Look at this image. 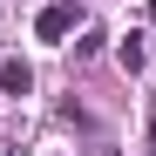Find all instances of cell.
I'll use <instances>...</instances> for the list:
<instances>
[{
	"instance_id": "1",
	"label": "cell",
	"mask_w": 156,
	"mask_h": 156,
	"mask_svg": "<svg viewBox=\"0 0 156 156\" xmlns=\"http://www.w3.org/2000/svg\"><path fill=\"white\" fill-rule=\"evenodd\" d=\"M75 20H82V14H75V0H48V7L34 14V34H41V41H68Z\"/></svg>"
},
{
	"instance_id": "2",
	"label": "cell",
	"mask_w": 156,
	"mask_h": 156,
	"mask_svg": "<svg viewBox=\"0 0 156 156\" xmlns=\"http://www.w3.org/2000/svg\"><path fill=\"white\" fill-rule=\"evenodd\" d=\"M0 88H7V95H27L34 88V68L27 61H7V68H0Z\"/></svg>"
},
{
	"instance_id": "3",
	"label": "cell",
	"mask_w": 156,
	"mask_h": 156,
	"mask_svg": "<svg viewBox=\"0 0 156 156\" xmlns=\"http://www.w3.org/2000/svg\"><path fill=\"white\" fill-rule=\"evenodd\" d=\"M115 61H122V68H129V75H136V68H143V61H149V48H143V41H136V34H129V41H122V48H115Z\"/></svg>"
},
{
	"instance_id": "4",
	"label": "cell",
	"mask_w": 156,
	"mask_h": 156,
	"mask_svg": "<svg viewBox=\"0 0 156 156\" xmlns=\"http://www.w3.org/2000/svg\"><path fill=\"white\" fill-rule=\"evenodd\" d=\"M143 14H149V20H156V0H143Z\"/></svg>"
},
{
	"instance_id": "5",
	"label": "cell",
	"mask_w": 156,
	"mask_h": 156,
	"mask_svg": "<svg viewBox=\"0 0 156 156\" xmlns=\"http://www.w3.org/2000/svg\"><path fill=\"white\" fill-rule=\"evenodd\" d=\"M149 156H156V149H149Z\"/></svg>"
}]
</instances>
